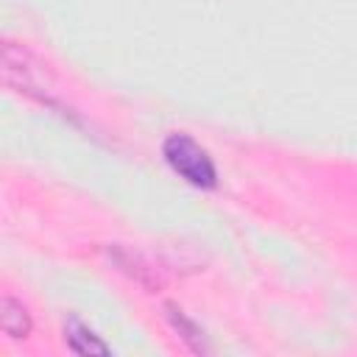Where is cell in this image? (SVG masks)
<instances>
[{
    "mask_svg": "<svg viewBox=\"0 0 357 357\" xmlns=\"http://www.w3.org/2000/svg\"><path fill=\"white\" fill-rule=\"evenodd\" d=\"M162 153H165V162L173 167V173H178L187 184L201 190H212L218 184V170L212 156L190 134H181V131L170 134L162 142Z\"/></svg>",
    "mask_w": 357,
    "mask_h": 357,
    "instance_id": "6da1fadb",
    "label": "cell"
},
{
    "mask_svg": "<svg viewBox=\"0 0 357 357\" xmlns=\"http://www.w3.org/2000/svg\"><path fill=\"white\" fill-rule=\"evenodd\" d=\"M64 340H67L70 351L84 354V357H92V354L106 357V354H109V346H106L84 321H78V318H70V321L64 324Z\"/></svg>",
    "mask_w": 357,
    "mask_h": 357,
    "instance_id": "7a4b0ae2",
    "label": "cell"
},
{
    "mask_svg": "<svg viewBox=\"0 0 357 357\" xmlns=\"http://www.w3.org/2000/svg\"><path fill=\"white\" fill-rule=\"evenodd\" d=\"M0 326L11 337H25L31 332V315L17 298L3 296V301H0Z\"/></svg>",
    "mask_w": 357,
    "mask_h": 357,
    "instance_id": "3957f363",
    "label": "cell"
},
{
    "mask_svg": "<svg viewBox=\"0 0 357 357\" xmlns=\"http://www.w3.org/2000/svg\"><path fill=\"white\" fill-rule=\"evenodd\" d=\"M167 318H170V324H173V329L181 335V340L195 351V354H206L209 351V346H206V340H204V332H201V326L195 324V321H190L178 307H173V304H167Z\"/></svg>",
    "mask_w": 357,
    "mask_h": 357,
    "instance_id": "277c9868",
    "label": "cell"
}]
</instances>
